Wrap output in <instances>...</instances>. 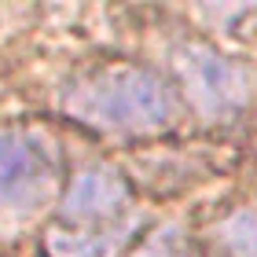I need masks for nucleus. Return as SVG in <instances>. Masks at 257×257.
<instances>
[{"label":"nucleus","mask_w":257,"mask_h":257,"mask_svg":"<svg viewBox=\"0 0 257 257\" xmlns=\"http://www.w3.org/2000/svg\"><path fill=\"white\" fill-rule=\"evenodd\" d=\"M63 110L77 125L110 136H151L177 121V92L140 63H107L63 88Z\"/></svg>","instance_id":"obj_1"},{"label":"nucleus","mask_w":257,"mask_h":257,"mask_svg":"<svg viewBox=\"0 0 257 257\" xmlns=\"http://www.w3.org/2000/svg\"><path fill=\"white\" fill-rule=\"evenodd\" d=\"M55 184L59 158L48 140L26 125H0V231L33 220Z\"/></svg>","instance_id":"obj_2"},{"label":"nucleus","mask_w":257,"mask_h":257,"mask_svg":"<svg viewBox=\"0 0 257 257\" xmlns=\"http://www.w3.org/2000/svg\"><path fill=\"white\" fill-rule=\"evenodd\" d=\"M188 107L206 121H231L253 96L250 70L206 41H180L169 55Z\"/></svg>","instance_id":"obj_3"},{"label":"nucleus","mask_w":257,"mask_h":257,"mask_svg":"<svg viewBox=\"0 0 257 257\" xmlns=\"http://www.w3.org/2000/svg\"><path fill=\"white\" fill-rule=\"evenodd\" d=\"M128 180L121 169L107 162H92L66 184L59 198V224L63 228H110L125 220L128 209Z\"/></svg>","instance_id":"obj_4"},{"label":"nucleus","mask_w":257,"mask_h":257,"mask_svg":"<svg viewBox=\"0 0 257 257\" xmlns=\"http://www.w3.org/2000/svg\"><path fill=\"white\" fill-rule=\"evenodd\" d=\"M133 220H118L110 228H52L44 235V250L48 257H118L128 246L133 235Z\"/></svg>","instance_id":"obj_5"},{"label":"nucleus","mask_w":257,"mask_h":257,"mask_svg":"<svg viewBox=\"0 0 257 257\" xmlns=\"http://www.w3.org/2000/svg\"><path fill=\"white\" fill-rule=\"evenodd\" d=\"M213 257H257V206H235L217 220Z\"/></svg>","instance_id":"obj_6"},{"label":"nucleus","mask_w":257,"mask_h":257,"mask_svg":"<svg viewBox=\"0 0 257 257\" xmlns=\"http://www.w3.org/2000/svg\"><path fill=\"white\" fill-rule=\"evenodd\" d=\"M136 257H184V246H180V239H177V228L155 231V235L136 250Z\"/></svg>","instance_id":"obj_7"}]
</instances>
